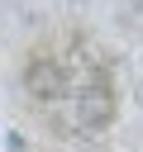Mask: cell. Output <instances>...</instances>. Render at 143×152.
Wrapping results in <instances>:
<instances>
[]
</instances>
